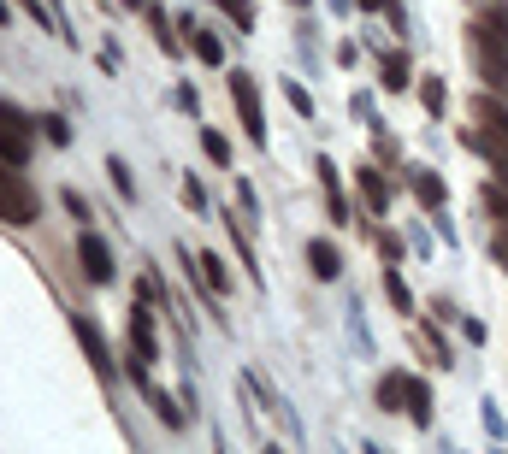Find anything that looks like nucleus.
<instances>
[{
	"mask_svg": "<svg viewBox=\"0 0 508 454\" xmlns=\"http://www.w3.org/2000/svg\"><path fill=\"white\" fill-rule=\"evenodd\" d=\"M473 59L491 89H508V12H485L473 24Z\"/></svg>",
	"mask_w": 508,
	"mask_h": 454,
	"instance_id": "f257e3e1",
	"label": "nucleus"
},
{
	"mask_svg": "<svg viewBox=\"0 0 508 454\" xmlns=\"http://www.w3.org/2000/svg\"><path fill=\"white\" fill-rule=\"evenodd\" d=\"M473 142L491 154V166H503V178H508V107L503 100H491V95H479L473 100Z\"/></svg>",
	"mask_w": 508,
	"mask_h": 454,
	"instance_id": "f03ea898",
	"label": "nucleus"
},
{
	"mask_svg": "<svg viewBox=\"0 0 508 454\" xmlns=\"http://www.w3.org/2000/svg\"><path fill=\"white\" fill-rule=\"evenodd\" d=\"M0 224H36V195L6 160H0Z\"/></svg>",
	"mask_w": 508,
	"mask_h": 454,
	"instance_id": "7ed1b4c3",
	"label": "nucleus"
},
{
	"mask_svg": "<svg viewBox=\"0 0 508 454\" xmlns=\"http://www.w3.org/2000/svg\"><path fill=\"white\" fill-rule=\"evenodd\" d=\"M30 148H36L30 119H24L12 100H0V160H6V166H24V160H30Z\"/></svg>",
	"mask_w": 508,
	"mask_h": 454,
	"instance_id": "20e7f679",
	"label": "nucleus"
},
{
	"mask_svg": "<svg viewBox=\"0 0 508 454\" xmlns=\"http://www.w3.org/2000/svg\"><path fill=\"white\" fill-rule=\"evenodd\" d=\"M78 260H83V277H89V284H113V248H107L95 231L78 236Z\"/></svg>",
	"mask_w": 508,
	"mask_h": 454,
	"instance_id": "39448f33",
	"label": "nucleus"
},
{
	"mask_svg": "<svg viewBox=\"0 0 508 454\" xmlns=\"http://www.w3.org/2000/svg\"><path fill=\"white\" fill-rule=\"evenodd\" d=\"M231 100H237V112H243V130H249L254 142H260L266 130H260V89H254L249 71H231Z\"/></svg>",
	"mask_w": 508,
	"mask_h": 454,
	"instance_id": "423d86ee",
	"label": "nucleus"
},
{
	"mask_svg": "<svg viewBox=\"0 0 508 454\" xmlns=\"http://www.w3.org/2000/svg\"><path fill=\"white\" fill-rule=\"evenodd\" d=\"M130 360H154V307L148 301H136V313H130Z\"/></svg>",
	"mask_w": 508,
	"mask_h": 454,
	"instance_id": "0eeeda50",
	"label": "nucleus"
},
{
	"mask_svg": "<svg viewBox=\"0 0 508 454\" xmlns=\"http://www.w3.org/2000/svg\"><path fill=\"white\" fill-rule=\"evenodd\" d=\"M71 331H78V343H83V355H89V366H95V372H113V355H107V343H101V331H95V319H83V313H78V319H71Z\"/></svg>",
	"mask_w": 508,
	"mask_h": 454,
	"instance_id": "6e6552de",
	"label": "nucleus"
},
{
	"mask_svg": "<svg viewBox=\"0 0 508 454\" xmlns=\"http://www.w3.org/2000/svg\"><path fill=\"white\" fill-rule=\"evenodd\" d=\"M402 408L414 425H431V389L420 384V377H402Z\"/></svg>",
	"mask_w": 508,
	"mask_h": 454,
	"instance_id": "1a4fd4ad",
	"label": "nucleus"
},
{
	"mask_svg": "<svg viewBox=\"0 0 508 454\" xmlns=\"http://www.w3.org/2000/svg\"><path fill=\"white\" fill-rule=\"evenodd\" d=\"M355 183H361V195H367V207H373V212H390V183H384V171L361 166V171H355Z\"/></svg>",
	"mask_w": 508,
	"mask_h": 454,
	"instance_id": "9d476101",
	"label": "nucleus"
},
{
	"mask_svg": "<svg viewBox=\"0 0 508 454\" xmlns=\"http://www.w3.org/2000/svg\"><path fill=\"white\" fill-rule=\"evenodd\" d=\"M307 260H314V277H326V284H331V277L343 272V254H337V248L326 242V236H319V242H307Z\"/></svg>",
	"mask_w": 508,
	"mask_h": 454,
	"instance_id": "9b49d317",
	"label": "nucleus"
},
{
	"mask_svg": "<svg viewBox=\"0 0 508 454\" xmlns=\"http://www.w3.org/2000/svg\"><path fill=\"white\" fill-rule=\"evenodd\" d=\"M319 183H326L331 219H337V224H349V207H343V183H337V166H331V160H319Z\"/></svg>",
	"mask_w": 508,
	"mask_h": 454,
	"instance_id": "f8f14e48",
	"label": "nucleus"
},
{
	"mask_svg": "<svg viewBox=\"0 0 508 454\" xmlns=\"http://www.w3.org/2000/svg\"><path fill=\"white\" fill-rule=\"evenodd\" d=\"M414 195H420V207L438 212V207H443V178H438V171H420V166H414Z\"/></svg>",
	"mask_w": 508,
	"mask_h": 454,
	"instance_id": "ddd939ff",
	"label": "nucleus"
},
{
	"mask_svg": "<svg viewBox=\"0 0 508 454\" xmlns=\"http://www.w3.org/2000/svg\"><path fill=\"white\" fill-rule=\"evenodd\" d=\"M195 277H202V289H213V295H225V284H231L213 254H195Z\"/></svg>",
	"mask_w": 508,
	"mask_h": 454,
	"instance_id": "4468645a",
	"label": "nucleus"
},
{
	"mask_svg": "<svg viewBox=\"0 0 508 454\" xmlns=\"http://www.w3.org/2000/svg\"><path fill=\"white\" fill-rule=\"evenodd\" d=\"M219 12H225L237 30H249L254 36V0H219Z\"/></svg>",
	"mask_w": 508,
	"mask_h": 454,
	"instance_id": "2eb2a0df",
	"label": "nucleus"
},
{
	"mask_svg": "<svg viewBox=\"0 0 508 454\" xmlns=\"http://www.w3.org/2000/svg\"><path fill=\"white\" fill-rule=\"evenodd\" d=\"M408 83H414V77H408V59L390 54V59H384V89H408Z\"/></svg>",
	"mask_w": 508,
	"mask_h": 454,
	"instance_id": "dca6fc26",
	"label": "nucleus"
},
{
	"mask_svg": "<svg viewBox=\"0 0 508 454\" xmlns=\"http://www.w3.org/2000/svg\"><path fill=\"white\" fill-rule=\"evenodd\" d=\"M190 47H195V54L207 59V66H219V59H225V47H219V36H207V30H195V36H190Z\"/></svg>",
	"mask_w": 508,
	"mask_h": 454,
	"instance_id": "f3484780",
	"label": "nucleus"
},
{
	"mask_svg": "<svg viewBox=\"0 0 508 454\" xmlns=\"http://www.w3.org/2000/svg\"><path fill=\"white\" fill-rule=\"evenodd\" d=\"M420 100H426L431 112H443V107H450V89H443V77H426V83H420Z\"/></svg>",
	"mask_w": 508,
	"mask_h": 454,
	"instance_id": "a211bd4d",
	"label": "nucleus"
},
{
	"mask_svg": "<svg viewBox=\"0 0 508 454\" xmlns=\"http://www.w3.org/2000/svg\"><path fill=\"white\" fill-rule=\"evenodd\" d=\"M148 24H154V36H160V47H178V36H171V18L160 6H148Z\"/></svg>",
	"mask_w": 508,
	"mask_h": 454,
	"instance_id": "6ab92c4d",
	"label": "nucleus"
},
{
	"mask_svg": "<svg viewBox=\"0 0 508 454\" xmlns=\"http://www.w3.org/2000/svg\"><path fill=\"white\" fill-rule=\"evenodd\" d=\"M202 148H207V160H219V166L231 160V142H225L219 130H202Z\"/></svg>",
	"mask_w": 508,
	"mask_h": 454,
	"instance_id": "aec40b11",
	"label": "nucleus"
},
{
	"mask_svg": "<svg viewBox=\"0 0 508 454\" xmlns=\"http://www.w3.org/2000/svg\"><path fill=\"white\" fill-rule=\"evenodd\" d=\"M485 207H491V219H497L503 236H508V195H503V189H485Z\"/></svg>",
	"mask_w": 508,
	"mask_h": 454,
	"instance_id": "412c9836",
	"label": "nucleus"
},
{
	"mask_svg": "<svg viewBox=\"0 0 508 454\" xmlns=\"http://www.w3.org/2000/svg\"><path fill=\"white\" fill-rule=\"evenodd\" d=\"M384 289H390V301H396V313H408V307H414V295H408V284H402V277H384Z\"/></svg>",
	"mask_w": 508,
	"mask_h": 454,
	"instance_id": "4be33fe9",
	"label": "nucleus"
},
{
	"mask_svg": "<svg viewBox=\"0 0 508 454\" xmlns=\"http://www.w3.org/2000/svg\"><path fill=\"white\" fill-rule=\"evenodd\" d=\"M378 401H384V408H402V377H384V384H378Z\"/></svg>",
	"mask_w": 508,
	"mask_h": 454,
	"instance_id": "5701e85b",
	"label": "nucleus"
},
{
	"mask_svg": "<svg viewBox=\"0 0 508 454\" xmlns=\"http://www.w3.org/2000/svg\"><path fill=\"white\" fill-rule=\"evenodd\" d=\"M107 171H113V183H119V195H136V183H130V171H125V160H107Z\"/></svg>",
	"mask_w": 508,
	"mask_h": 454,
	"instance_id": "b1692460",
	"label": "nucleus"
},
{
	"mask_svg": "<svg viewBox=\"0 0 508 454\" xmlns=\"http://www.w3.org/2000/svg\"><path fill=\"white\" fill-rule=\"evenodd\" d=\"M42 130H47V142H71V124L66 119H42Z\"/></svg>",
	"mask_w": 508,
	"mask_h": 454,
	"instance_id": "393cba45",
	"label": "nucleus"
},
{
	"mask_svg": "<svg viewBox=\"0 0 508 454\" xmlns=\"http://www.w3.org/2000/svg\"><path fill=\"white\" fill-rule=\"evenodd\" d=\"M290 107H295V112H314V100H307L302 83H290Z\"/></svg>",
	"mask_w": 508,
	"mask_h": 454,
	"instance_id": "a878e982",
	"label": "nucleus"
},
{
	"mask_svg": "<svg viewBox=\"0 0 508 454\" xmlns=\"http://www.w3.org/2000/svg\"><path fill=\"white\" fill-rule=\"evenodd\" d=\"M361 6H367V12H390L396 0H361Z\"/></svg>",
	"mask_w": 508,
	"mask_h": 454,
	"instance_id": "bb28decb",
	"label": "nucleus"
},
{
	"mask_svg": "<svg viewBox=\"0 0 508 454\" xmlns=\"http://www.w3.org/2000/svg\"><path fill=\"white\" fill-rule=\"evenodd\" d=\"M0 24H6V6H0Z\"/></svg>",
	"mask_w": 508,
	"mask_h": 454,
	"instance_id": "cd10ccee",
	"label": "nucleus"
},
{
	"mask_svg": "<svg viewBox=\"0 0 508 454\" xmlns=\"http://www.w3.org/2000/svg\"><path fill=\"white\" fill-rule=\"evenodd\" d=\"M302 6H307V0H302Z\"/></svg>",
	"mask_w": 508,
	"mask_h": 454,
	"instance_id": "c85d7f7f",
	"label": "nucleus"
}]
</instances>
